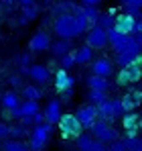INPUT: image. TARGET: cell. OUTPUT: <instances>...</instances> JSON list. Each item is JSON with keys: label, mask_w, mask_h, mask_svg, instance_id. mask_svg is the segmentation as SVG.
<instances>
[{"label": "cell", "mask_w": 142, "mask_h": 151, "mask_svg": "<svg viewBox=\"0 0 142 151\" xmlns=\"http://www.w3.org/2000/svg\"><path fill=\"white\" fill-rule=\"evenodd\" d=\"M106 35H108V45L116 53H120V51H136V53H140L142 43L138 39H134L132 35H122L116 29H108Z\"/></svg>", "instance_id": "1"}, {"label": "cell", "mask_w": 142, "mask_h": 151, "mask_svg": "<svg viewBox=\"0 0 142 151\" xmlns=\"http://www.w3.org/2000/svg\"><path fill=\"white\" fill-rule=\"evenodd\" d=\"M53 135V125L43 121L39 125H33V131H31V139H28V149L31 151H43L47 147L49 139Z\"/></svg>", "instance_id": "2"}, {"label": "cell", "mask_w": 142, "mask_h": 151, "mask_svg": "<svg viewBox=\"0 0 142 151\" xmlns=\"http://www.w3.org/2000/svg\"><path fill=\"white\" fill-rule=\"evenodd\" d=\"M53 31L57 37L61 39H73V37H79V31L75 27V19H73V12H65V14H57L55 23H53Z\"/></svg>", "instance_id": "3"}, {"label": "cell", "mask_w": 142, "mask_h": 151, "mask_svg": "<svg viewBox=\"0 0 142 151\" xmlns=\"http://www.w3.org/2000/svg\"><path fill=\"white\" fill-rule=\"evenodd\" d=\"M57 125H59V131H61V137L63 139H75V137H79L83 133V127L79 125L77 116L71 114V112L61 114L59 121H57Z\"/></svg>", "instance_id": "4"}, {"label": "cell", "mask_w": 142, "mask_h": 151, "mask_svg": "<svg viewBox=\"0 0 142 151\" xmlns=\"http://www.w3.org/2000/svg\"><path fill=\"white\" fill-rule=\"evenodd\" d=\"M95 110H97V119L108 121V123H114L122 114V106L118 98H106L104 102L95 104Z\"/></svg>", "instance_id": "5"}, {"label": "cell", "mask_w": 142, "mask_h": 151, "mask_svg": "<svg viewBox=\"0 0 142 151\" xmlns=\"http://www.w3.org/2000/svg\"><path fill=\"white\" fill-rule=\"evenodd\" d=\"M89 131H92V135H94L95 139H99V141H104V143H112V141H116L120 135L118 131L114 129V125L112 123H108V121H97L95 119L94 123H92V127H89Z\"/></svg>", "instance_id": "6"}, {"label": "cell", "mask_w": 142, "mask_h": 151, "mask_svg": "<svg viewBox=\"0 0 142 151\" xmlns=\"http://www.w3.org/2000/svg\"><path fill=\"white\" fill-rule=\"evenodd\" d=\"M140 76H142V70H140V57H138V59H134L132 63L120 68V74H118V78H116V82H118V86L136 84V82L140 80Z\"/></svg>", "instance_id": "7"}, {"label": "cell", "mask_w": 142, "mask_h": 151, "mask_svg": "<svg viewBox=\"0 0 142 151\" xmlns=\"http://www.w3.org/2000/svg\"><path fill=\"white\" fill-rule=\"evenodd\" d=\"M73 86H75V78L67 74V70L59 68L55 72V88L63 94V102H69L73 96Z\"/></svg>", "instance_id": "8"}, {"label": "cell", "mask_w": 142, "mask_h": 151, "mask_svg": "<svg viewBox=\"0 0 142 151\" xmlns=\"http://www.w3.org/2000/svg\"><path fill=\"white\" fill-rule=\"evenodd\" d=\"M92 49H104L108 47V35H106V29H102L99 25H92L87 29V39H85Z\"/></svg>", "instance_id": "9"}, {"label": "cell", "mask_w": 142, "mask_h": 151, "mask_svg": "<svg viewBox=\"0 0 142 151\" xmlns=\"http://www.w3.org/2000/svg\"><path fill=\"white\" fill-rule=\"evenodd\" d=\"M77 139V149L79 151H106V143L104 141H99V139H95L92 135H79V137H75Z\"/></svg>", "instance_id": "10"}, {"label": "cell", "mask_w": 142, "mask_h": 151, "mask_svg": "<svg viewBox=\"0 0 142 151\" xmlns=\"http://www.w3.org/2000/svg\"><path fill=\"white\" fill-rule=\"evenodd\" d=\"M77 121H79V125L83 127V129H89L92 123H94L95 119H97V110H95V104H83V106H79L77 108Z\"/></svg>", "instance_id": "11"}, {"label": "cell", "mask_w": 142, "mask_h": 151, "mask_svg": "<svg viewBox=\"0 0 142 151\" xmlns=\"http://www.w3.org/2000/svg\"><path fill=\"white\" fill-rule=\"evenodd\" d=\"M122 127H124V137H132V135H138V129H140V116L138 112L130 110L122 116Z\"/></svg>", "instance_id": "12"}, {"label": "cell", "mask_w": 142, "mask_h": 151, "mask_svg": "<svg viewBox=\"0 0 142 151\" xmlns=\"http://www.w3.org/2000/svg\"><path fill=\"white\" fill-rule=\"evenodd\" d=\"M49 47H51V37H49V33H45V31H37L31 37V41H28V49L33 51V53L47 51Z\"/></svg>", "instance_id": "13"}, {"label": "cell", "mask_w": 142, "mask_h": 151, "mask_svg": "<svg viewBox=\"0 0 142 151\" xmlns=\"http://www.w3.org/2000/svg\"><path fill=\"white\" fill-rule=\"evenodd\" d=\"M120 100V106H122V112H130V110H136L142 102V92L140 90H134V92H126Z\"/></svg>", "instance_id": "14"}, {"label": "cell", "mask_w": 142, "mask_h": 151, "mask_svg": "<svg viewBox=\"0 0 142 151\" xmlns=\"http://www.w3.org/2000/svg\"><path fill=\"white\" fill-rule=\"evenodd\" d=\"M134 17H130L128 12H122V14H116L114 17V25H112V29H116L118 33H122V35H130L132 33V27H134Z\"/></svg>", "instance_id": "15"}, {"label": "cell", "mask_w": 142, "mask_h": 151, "mask_svg": "<svg viewBox=\"0 0 142 151\" xmlns=\"http://www.w3.org/2000/svg\"><path fill=\"white\" fill-rule=\"evenodd\" d=\"M26 76H31L37 84H47L49 78H51V72H49L47 65H41V63H35V65H28V72Z\"/></svg>", "instance_id": "16"}, {"label": "cell", "mask_w": 142, "mask_h": 151, "mask_svg": "<svg viewBox=\"0 0 142 151\" xmlns=\"http://www.w3.org/2000/svg\"><path fill=\"white\" fill-rule=\"evenodd\" d=\"M92 70H94L95 76H104V78H110L112 72H114V61L108 59V57H99L92 63Z\"/></svg>", "instance_id": "17"}, {"label": "cell", "mask_w": 142, "mask_h": 151, "mask_svg": "<svg viewBox=\"0 0 142 151\" xmlns=\"http://www.w3.org/2000/svg\"><path fill=\"white\" fill-rule=\"evenodd\" d=\"M43 116H45L47 123L57 125V121H59V116H61V102L59 100H51L47 106H45V110H43Z\"/></svg>", "instance_id": "18"}, {"label": "cell", "mask_w": 142, "mask_h": 151, "mask_svg": "<svg viewBox=\"0 0 142 151\" xmlns=\"http://www.w3.org/2000/svg\"><path fill=\"white\" fill-rule=\"evenodd\" d=\"M49 49L53 51L55 57H61V55H65V53H69V51H71V39H61V37H59V41L51 43Z\"/></svg>", "instance_id": "19"}, {"label": "cell", "mask_w": 142, "mask_h": 151, "mask_svg": "<svg viewBox=\"0 0 142 151\" xmlns=\"http://www.w3.org/2000/svg\"><path fill=\"white\" fill-rule=\"evenodd\" d=\"M73 57H75V63H89L94 59V49L89 45H83L77 51H73Z\"/></svg>", "instance_id": "20"}, {"label": "cell", "mask_w": 142, "mask_h": 151, "mask_svg": "<svg viewBox=\"0 0 142 151\" xmlns=\"http://www.w3.org/2000/svg\"><path fill=\"white\" fill-rule=\"evenodd\" d=\"M18 104H21V96H18L14 90L6 92V94L2 96V108H4V110H12V108H16Z\"/></svg>", "instance_id": "21"}, {"label": "cell", "mask_w": 142, "mask_h": 151, "mask_svg": "<svg viewBox=\"0 0 142 151\" xmlns=\"http://www.w3.org/2000/svg\"><path fill=\"white\" fill-rule=\"evenodd\" d=\"M87 86L94 88V90H108V88H110V82H108V78H104V76L92 74L87 78Z\"/></svg>", "instance_id": "22"}, {"label": "cell", "mask_w": 142, "mask_h": 151, "mask_svg": "<svg viewBox=\"0 0 142 151\" xmlns=\"http://www.w3.org/2000/svg\"><path fill=\"white\" fill-rule=\"evenodd\" d=\"M81 10H83V17L87 19V25H89V27L97 23V17H99L97 4H83V6H81Z\"/></svg>", "instance_id": "23"}, {"label": "cell", "mask_w": 142, "mask_h": 151, "mask_svg": "<svg viewBox=\"0 0 142 151\" xmlns=\"http://www.w3.org/2000/svg\"><path fill=\"white\" fill-rule=\"evenodd\" d=\"M138 57H140V53H136V51H120V53H116V63L120 68H124V65L132 63Z\"/></svg>", "instance_id": "24"}, {"label": "cell", "mask_w": 142, "mask_h": 151, "mask_svg": "<svg viewBox=\"0 0 142 151\" xmlns=\"http://www.w3.org/2000/svg\"><path fill=\"white\" fill-rule=\"evenodd\" d=\"M39 110V100H24L18 104V112L21 116H33Z\"/></svg>", "instance_id": "25"}, {"label": "cell", "mask_w": 142, "mask_h": 151, "mask_svg": "<svg viewBox=\"0 0 142 151\" xmlns=\"http://www.w3.org/2000/svg\"><path fill=\"white\" fill-rule=\"evenodd\" d=\"M37 14H39V8H37L35 4H28V6H23V17L18 19V23H21V25H26V23L35 21V19H37Z\"/></svg>", "instance_id": "26"}, {"label": "cell", "mask_w": 142, "mask_h": 151, "mask_svg": "<svg viewBox=\"0 0 142 151\" xmlns=\"http://www.w3.org/2000/svg\"><path fill=\"white\" fill-rule=\"evenodd\" d=\"M114 10H110V12H99V17H97V23L95 25H99L102 29H112V25H114Z\"/></svg>", "instance_id": "27"}, {"label": "cell", "mask_w": 142, "mask_h": 151, "mask_svg": "<svg viewBox=\"0 0 142 151\" xmlns=\"http://www.w3.org/2000/svg\"><path fill=\"white\" fill-rule=\"evenodd\" d=\"M23 96L26 98V100H39L43 94H41V90H39L37 86H33V84H26V86H23Z\"/></svg>", "instance_id": "28"}, {"label": "cell", "mask_w": 142, "mask_h": 151, "mask_svg": "<svg viewBox=\"0 0 142 151\" xmlns=\"http://www.w3.org/2000/svg\"><path fill=\"white\" fill-rule=\"evenodd\" d=\"M124 147H126V151H142V141L138 139V135L124 137Z\"/></svg>", "instance_id": "29"}, {"label": "cell", "mask_w": 142, "mask_h": 151, "mask_svg": "<svg viewBox=\"0 0 142 151\" xmlns=\"http://www.w3.org/2000/svg\"><path fill=\"white\" fill-rule=\"evenodd\" d=\"M4 151H31V149H28V145H24L18 139H8L4 143Z\"/></svg>", "instance_id": "30"}, {"label": "cell", "mask_w": 142, "mask_h": 151, "mask_svg": "<svg viewBox=\"0 0 142 151\" xmlns=\"http://www.w3.org/2000/svg\"><path fill=\"white\" fill-rule=\"evenodd\" d=\"M87 98H89L92 104H99V102H104L106 98H108V90H94V88H89Z\"/></svg>", "instance_id": "31"}, {"label": "cell", "mask_w": 142, "mask_h": 151, "mask_svg": "<svg viewBox=\"0 0 142 151\" xmlns=\"http://www.w3.org/2000/svg\"><path fill=\"white\" fill-rule=\"evenodd\" d=\"M26 135V129H24V125H8V137H12V139H21V137H24Z\"/></svg>", "instance_id": "32"}, {"label": "cell", "mask_w": 142, "mask_h": 151, "mask_svg": "<svg viewBox=\"0 0 142 151\" xmlns=\"http://www.w3.org/2000/svg\"><path fill=\"white\" fill-rule=\"evenodd\" d=\"M73 65H75V57H73V51L65 53V55H61V68H63V70H69V68H73Z\"/></svg>", "instance_id": "33"}, {"label": "cell", "mask_w": 142, "mask_h": 151, "mask_svg": "<svg viewBox=\"0 0 142 151\" xmlns=\"http://www.w3.org/2000/svg\"><path fill=\"white\" fill-rule=\"evenodd\" d=\"M73 8H75V4H71V2H61V4H57V6H55V14L73 12Z\"/></svg>", "instance_id": "34"}, {"label": "cell", "mask_w": 142, "mask_h": 151, "mask_svg": "<svg viewBox=\"0 0 142 151\" xmlns=\"http://www.w3.org/2000/svg\"><path fill=\"white\" fill-rule=\"evenodd\" d=\"M106 151H126V147H124V141H120V139L112 141V143H110V149H106Z\"/></svg>", "instance_id": "35"}, {"label": "cell", "mask_w": 142, "mask_h": 151, "mask_svg": "<svg viewBox=\"0 0 142 151\" xmlns=\"http://www.w3.org/2000/svg\"><path fill=\"white\" fill-rule=\"evenodd\" d=\"M126 12L134 19H140V6H126Z\"/></svg>", "instance_id": "36"}, {"label": "cell", "mask_w": 142, "mask_h": 151, "mask_svg": "<svg viewBox=\"0 0 142 151\" xmlns=\"http://www.w3.org/2000/svg\"><path fill=\"white\" fill-rule=\"evenodd\" d=\"M31 119H33V125H39V123H43V121H45V116H43V112H41V110H37Z\"/></svg>", "instance_id": "37"}, {"label": "cell", "mask_w": 142, "mask_h": 151, "mask_svg": "<svg viewBox=\"0 0 142 151\" xmlns=\"http://www.w3.org/2000/svg\"><path fill=\"white\" fill-rule=\"evenodd\" d=\"M6 137H8V125L0 121V139H6Z\"/></svg>", "instance_id": "38"}, {"label": "cell", "mask_w": 142, "mask_h": 151, "mask_svg": "<svg viewBox=\"0 0 142 151\" xmlns=\"http://www.w3.org/2000/svg\"><path fill=\"white\" fill-rule=\"evenodd\" d=\"M31 59H33V55H31V53H23V55L18 57L21 65H26V63H31Z\"/></svg>", "instance_id": "39"}, {"label": "cell", "mask_w": 142, "mask_h": 151, "mask_svg": "<svg viewBox=\"0 0 142 151\" xmlns=\"http://www.w3.org/2000/svg\"><path fill=\"white\" fill-rule=\"evenodd\" d=\"M124 6H142V0H122Z\"/></svg>", "instance_id": "40"}, {"label": "cell", "mask_w": 142, "mask_h": 151, "mask_svg": "<svg viewBox=\"0 0 142 151\" xmlns=\"http://www.w3.org/2000/svg\"><path fill=\"white\" fill-rule=\"evenodd\" d=\"M8 82H10L14 88H18V86H21V76H10V80H8Z\"/></svg>", "instance_id": "41"}, {"label": "cell", "mask_w": 142, "mask_h": 151, "mask_svg": "<svg viewBox=\"0 0 142 151\" xmlns=\"http://www.w3.org/2000/svg\"><path fill=\"white\" fill-rule=\"evenodd\" d=\"M21 6H28V4H35V0H18Z\"/></svg>", "instance_id": "42"}, {"label": "cell", "mask_w": 142, "mask_h": 151, "mask_svg": "<svg viewBox=\"0 0 142 151\" xmlns=\"http://www.w3.org/2000/svg\"><path fill=\"white\" fill-rule=\"evenodd\" d=\"M81 2H83V4H99L102 0H81Z\"/></svg>", "instance_id": "43"}, {"label": "cell", "mask_w": 142, "mask_h": 151, "mask_svg": "<svg viewBox=\"0 0 142 151\" xmlns=\"http://www.w3.org/2000/svg\"><path fill=\"white\" fill-rule=\"evenodd\" d=\"M0 2H2V4H14L16 0H0Z\"/></svg>", "instance_id": "44"}]
</instances>
